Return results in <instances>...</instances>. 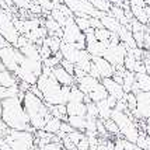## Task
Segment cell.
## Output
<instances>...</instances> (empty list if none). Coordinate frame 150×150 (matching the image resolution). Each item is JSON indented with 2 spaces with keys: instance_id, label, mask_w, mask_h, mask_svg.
<instances>
[{
  "instance_id": "obj_41",
  "label": "cell",
  "mask_w": 150,
  "mask_h": 150,
  "mask_svg": "<svg viewBox=\"0 0 150 150\" xmlns=\"http://www.w3.org/2000/svg\"><path fill=\"white\" fill-rule=\"evenodd\" d=\"M42 150H66V149L63 147V144L62 143H55V142H52V143L46 144Z\"/></svg>"
},
{
  "instance_id": "obj_6",
  "label": "cell",
  "mask_w": 150,
  "mask_h": 150,
  "mask_svg": "<svg viewBox=\"0 0 150 150\" xmlns=\"http://www.w3.org/2000/svg\"><path fill=\"white\" fill-rule=\"evenodd\" d=\"M10 8H3L0 6V35H3L4 38L16 46L18 37L21 34L17 31V28L14 25V17L13 14L8 11Z\"/></svg>"
},
{
  "instance_id": "obj_29",
  "label": "cell",
  "mask_w": 150,
  "mask_h": 150,
  "mask_svg": "<svg viewBox=\"0 0 150 150\" xmlns=\"http://www.w3.org/2000/svg\"><path fill=\"white\" fill-rule=\"evenodd\" d=\"M104 125H105V129H107V132L111 135V136H121V132H119V128H118L117 122L112 119V118H110V119H105L104 121Z\"/></svg>"
},
{
  "instance_id": "obj_26",
  "label": "cell",
  "mask_w": 150,
  "mask_h": 150,
  "mask_svg": "<svg viewBox=\"0 0 150 150\" xmlns=\"http://www.w3.org/2000/svg\"><path fill=\"white\" fill-rule=\"evenodd\" d=\"M44 44L51 48L52 53H56L60 51V45H62V38L59 37H55V35H48L45 39H44Z\"/></svg>"
},
{
  "instance_id": "obj_44",
  "label": "cell",
  "mask_w": 150,
  "mask_h": 150,
  "mask_svg": "<svg viewBox=\"0 0 150 150\" xmlns=\"http://www.w3.org/2000/svg\"><path fill=\"white\" fill-rule=\"evenodd\" d=\"M133 72L135 73H146V66H144L143 60H136V65H135Z\"/></svg>"
},
{
  "instance_id": "obj_34",
  "label": "cell",
  "mask_w": 150,
  "mask_h": 150,
  "mask_svg": "<svg viewBox=\"0 0 150 150\" xmlns=\"http://www.w3.org/2000/svg\"><path fill=\"white\" fill-rule=\"evenodd\" d=\"M74 21H76L77 27L83 33L91 27V24H90V17H74Z\"/></svg>"
},
{
  "instance_id": "obj_36",
  "label": "cell",
  "mask_w": 150,
  "mask_h": 150,
  "mask_svg": "<svg viewBox=\"0 0 150 150\" xmlns=\"http://www.w3.org/2000/svg\"><path fill=\"white\" fill-rule=\"evenodd\" d=\"M84 136H86V133H83V132H80V131H76V129H74L73 132H70V133L67 135V137H69V139L72 140V143L76 144V146H77V143H79V142H80V140H81V139H83Z\"/></svg>"
},
{
  "instance_id": "obj_51",
  "label": "cell",
  "mask_w": 150,
  "mask_h": 150,
  "mask_svg": "<svg viewBox=\"0 0 150 150\" xmlns=\"http://www.w3.org/2000/svg\"><path fill=\"white\" fill-rule=\"evenodd\" d=\"M146 125H147V126H150V117L146 118Z\"/></svg>"
},
{
  "instance_id": "obj_20",
  "label": "cell",
  "mask_w": 150,
  "mask_h": 150,
  "mask_svg": "<svg viewBox=\"0 0 150 150\" xmlns=\"http://www.w3.org/2000/svg\"><path fill=\"white\" fill-rule=\"evenodd\" d=\"M96 104H97V108H98V118H100V119L105 121V119H110V118H111L112 108L108 105L107 98H105V100H101V101H98V103H96Z\"/></svg>"
},
{
  "instance_id": "obj_45",
  "label": "cell",
  "mask_w": 150,
  "mask_h": 150,
  "mask_svg": "<svg viewBox=\"0 0 150 150\" xmlns=\"http://www.w3.org/2000/svg\"><path fill=\"white\" fill-rule=\"evenodd\" d=\"M86 74H88V73L84 72L81 67H79V66L74 65V77H76V79H80V77H84Z\"/></svg>"
},
{
  "instance_id": "obj_48",
  "label": "cell",
  "mask_w": 150,
  "mask_h": 150,
  "mask_svg": "<svg viewBox=\"0 0 150 150\" xmlns=\"http://www.w3.org/2000/svg\"><path fill=\"white\" fill-rule=\"evenodd\" d=\"M8 45H11V44H10L3 35H0V49H3V48H6V46H8Z\"/></svg>"
},
{
  "instance_id": "obj_54",
  "label": "cell",
  "mask_w": 150,
  "mask_h": 150,
  "mask_svg": "<svg viewBox=\"0 0 150 150\" xmlns=\"http://www.w3.org/2000/svg\"><path fill=\"white\" fill-rule=\"evenodd\" d=\"M149 150H150V149H149Z\"/></svg>"
},
{
  "instance_id": "obj_31",
  "label": "cell",
  "mask_w": 150,
  "mask_h": 150,
  "mask_svg": "<svg viewBox=\"0 0 150 150\" xmlns=\"http://www.w3.org/2000/svg\"><path fill=\"white\" fill-rule=\"evenodd\" d=\"M125 101H126V105H128V110L129 111H135L137 108V98H136V94H133L132 91L126 93L125 94Z\"/></svg>"
},
{
  "instance_id": "obj_4",
  "label": "cell",
  "mask_w": 150,
  "mask_h": 150,
  "mask_svg": "<svg viewBox=\"0 0 150 150\" xmlns=\"http://www.w3.org/2000/svg\"><path fill=\"white\" fill-rule=\"evenodd\" d=\"M44 69V62L42 59H34V58H27L21 60V63L18 65V69L16 70V76L18 77L20 81H25L28 84H37L38 77L42 73Z\"/></svg>"
},
{
  "instance_id": "obj_11",
  "label": "cell",
  "mask_w": 150,
  "mask_h": 150,
  "mask_svg": "<svg viewBox=\"0 0 150 150\" xmlns=\"http://www.w3.org/2000/svg\"><path fill=\"white\" fill-rule=\"evenodd\" d=\"M101 83L105 86V88H107V91L110 96H114V97H117L118 100H122L125 97V90L124 87L121 84H118L117 81L114 80L112 77H107V79H103L101 80Z\"/></svg>"
},
{
  "instance_id": "obj_19",
  "label": "cell",
  "mask_w": 150,
  "mask_h": 150,
  "mask_svg": "<svg viewBox=\"0 0 150 150\" xmlns=\"http://www.w3.org/2000/svg\"><path fill=\"white\" fill-rule=\"evenodd\" d=\"M21 53L27 56V58H34V59H42L39 55V45L34 44V42H28L25 46L20 48Z\"/></svg>"
},
{
  "instance_id": "obj_23",
  "label": "cell",
  "mask_w": 150,
  "mask_h": 150,
  "mask_svg": "<svg viewBox=\"0 0 150 150\" xmlns=\"http://www.w3.org/2000/svg\"><path fill=\"white\" fill-rule=\"evenodd\" d=\"M135 83H136V73L129 72V70H125V73H124V84H122L125 93L132 91V87H133Z\"/></svg>"
},
{
  "instance_id": "obj_16",
  "label": "cell",
  "mask_w": 150,
  "mask_h": 150,
  "mask_svg": "<svg viewBox=\"0 0 150 150\" xmlns=\"http://www.w3.org/2000/svg\"><path fill=\"white\" fill-rule=\"evenodd\" d=\"M100 20H101L103 25H104L107 30H110L111 33L119 34V31H121V30H122V27H124L117 18H115V17H112V16H110V14H107V13H105Z\"/></svg>"
},
{
  "instance_id": "obj_12",
  "label": "cell",
  "mask_w": 150,
  "mask_h": 150,
  "mask_svg": "<svg viewBox=\"0 0 150 150\" xmlns=\"http://www.w3.org/2000/svg\"><path fill=\"white\" fill-rule=\"evenodd\" d=\"M100 81H101V80L93 77V76H90V74H86L84 77L76 79V86H77L87 96V94H90V93L97 87V84L100 83Z\"/></svg>"
},
{
  "instance_id": "obj_5",
  "label": "cell",
  "mask_w": 150,
  "mask_h": 150,
  "mask_svg": "<svg viewBox=\"0 0 150 150\" xmlns=\"http://www.w3.org/2000/svg\"><path fill=\"white\" fill-rule=\"evenodd\" d=\"M4 139L13 150H31L35 146V133L30 131L10 129Z\"/></svg>"
},
{
  "instance_id": "obj_40",
  "label": "cell",
  "mask_w": 150,
  "mask_h": 150,
  "mask_svg": "<svg viewBox=\"0 0 150 150\" xmlns=\"http://www.w3.org/2000/svg\"><path fill=\"white\" fill-rule=\"evenodd\" d=\"M74 129L72 128V125L69 124L67 121H62V125H60V131L58 133H63V135H69L70 132H73Z\"/></svg>"
},
{
  "instance_id": "obj_50",
  "label": "cell",
  "mask_w": 150,
  "mask_h": 150,
  "mask_svg": "<svg viewBox=\"0 0 150 150\" xmlns=\"http://www.w3.org/2000/svg\"><path fill=\"white\" fill-rule=\"evenodd\" d=\"M3 70H6V66H4V63L1 62V59H0V73L3 72Z\"/></svg>"
},
{
  "instance_id": "obj_9",
  "label": "cell",
  "mask_w": 150,
  "mask_h": 150,
  "mask_svg": "<svg viewBox=\"0 0 150 150\" xmlns=\"http://www.w3.org/2000/svg\"><path fill=\"white\" fill-rule=\"evenodd\" d=\"M62 41L67 42V44H76V42L86 44V35L77 27L76 21H74V16L69 17L67 21H66L65 27H63V38H62Z\"/></svg>"
},
{
  "instance_id": "obj_24",
  "label": "cell",
  "mask_w": 150,
  "mask_h": 150,
  "mask_svg": "<svg viewBox=\"0 0 150 150\" xmlns=\"http://www.w3.org/2000/svg\"><path fill=\"white\" fill-rule=\"evenodd\" d=\"M67 122L72 125L73 129L80 132H86V117H67Z\"/></svg>"
},
{
  "instance_id": "obj_8",
  "label": "cell",
  "mask_w": 150,
  "mask_h": 150,
  "mask_svg": "<svg viewBox=\"0 0 150 150\" xmlns=\"http://www.w3.org/2000/svg\"><path fill=\"white\" fill-rule=\"evenodd\" d=\"M93 63H91V69L88 74L93 77L98 79V80H103L107 77H112L114 73H115V67L103 56H93Z\"/></svg>"
},
{
  "instance_id": "obj_37",
  "label": "cell",
  "mask_w": 150,
  "mask_h": 150,
  "mask_svg": "<svg viewBox=\"0 0 150 150\" xmlns=\"http://www.w3.org/2000/svg\"><path fill=\"white\" fill-rule=\"evenodd\" d=\"M87 117H91V118H98V108L96 103H87Z\"/></svg>"
},
{
  "instance_id": "obj_47",
  "label": "cell",
  "mask_w": 150,
  "mask_h": 150,
  "mask_svg": "<svg viewBox=\"0 0 150 150\" xmlns=\"http://www.w3.org/2000/svg\"><path fill=\"white\" fill-rule=\"evenodd\" d=\"M107 103H108V105H110L112 110H114V108H115V105H117V103H118V98L108 94V97H107Z\"/></svg>"
},
{
  "instance_id": "obj_10",
  "label": "cell",
  "mask_w": 150,
  "mask_h": 150,
  "mask_svg": "<svg viewBox=\"0 0 150 150\" xmlns=\"http://www.w3.org/2000/svg\"><path fill=\"white\" fill-rule=\"evenodd\" d=\"M137 108L132 111V115L136 121H144L150 117V91H140L136 94Z\"/></svg>"
},
{
  "instance_id": "obj_15",
  "label": "cell",
  "mask_w": 150,
  "mask_h": 150,
  "mask_svg": "<svg viewBox=\"0 0 150 150\" xmlns=\"http://www.w3.org/2000/svg\"><path fill=\"white\" fill-rule=\"evenodd\" d=\"M69 117H86L87 115V104L86 103H73L69 101L66 104Z\"/></svg>"
},
{
  "instance_id": "obj_7",
  "label": "cell",
  "mask_w": 150,
  "mask_h": 150,
  "mask_svg": "<svg viewBox=\"0 0 150 150\" xmlns=\"http://www.w3.org/2000/svg\"><path fill=\"white\" fill-rule=\"evenodd\" d=\"M0 59L4 63L7 70L16 73V70L18 69V65L21 63V60L24 59V55L21 53L18 48H16L14 45H8L3 49H0Z\"/></svg>"
},
{
  "instance_id": "obj_46",
  "label": "cell",
  "mask_w": 150,
  "mask_h": 150,
  "mask_svg": "<svg viewBox=\"0 0 150 150\" xmlns=\"http://www.w3.org/2000/svg\"><path fill=\"white\" fill-rule=\"evenodd\" d=\"M143 49H144V51H150V34L147 33V31H146V34H144Z\"/></svg>"
},
{
  "instance_id": "obj_35",
  "label": "cell",
  "mask_w": 150,
  "mask_h": 150,
  "mask_svg": "<svg viewBox=\"0 0 150 150\" xmlns=\"http://www.w3.org/2000/svg\"><path fill=\"white\" fill-rule=\"evenodd\" d=\"M34 0H13V4L20 10H30V7L33 6Z\"/></svg>"
},
{
  "instance_id": "obj_22",
  "label": "cell",
  "mask_w": 150,
  "mask_h": 150,
  "mask_svg": "<svg viewBox=\"0 0 150 150\" xmlns=\"http://www.w3.org/2000/svg\"><path fill=\"white\" fill-rule=\"evenodd\" d=\"M136 86L139 91H150V76L147 73H136Z\"/></svg>"
},
{
  "instance_id": "obj_2",
  "label": "cell",
  "mask_w": 150,
  "mask_h": 150,
  "mask_svg": "<svg viewBox=\"0 0 150 150\" xmlns=\"http://www.w3.org/2000/svg\"><path fill=\"white\" fill-rule=\"evenodd\" d=\"M3 105V111H1V119L4 121V124L14 131H30L35 132L31 124H30V118L27 115L23 100L20 97L7 98L1 101Z\"/></svg>"
},
{
  "instance_id": "obj_53",
  "label": "cell",
  "mask_w": 150,
  "mask_h": 150,
  "mask_svg": "<svg viewBox=\"0 0 150 150\" xmlns=\"http://www.w3.org/2000/svg\"><path fill=\"white\" fill-rule=\"evenodd\" d=\"M133 150H143V149H142V147H139V146H137V144H136V147H135V149H133Z\"/></svg>"
},
{
  "instance_id": "obj_1",
  "label": "cell",
  "mask_w": 150,
  "mask_h": 150,
  "mask_svg": "<svg viewBox=\"0 0 150 150\" xmlns=\"http://www.w3.org/2000/svg\"><path fill=\"white\" fill-rule=\"evenodd\" d=\"M37 87L44 94V101L46 105H58V104H67L69 94L72 86H62L56 77L53 76L52 69L44 65L42 73L38 77Z\"/></svg>"
},
{
  "instance_id": "obj_32",
  "label": "cell",
  "mask_w": 150,
  "mask_h": 150,
  "mask_svg": "<svg viewBox=\"0 0 150 150\" xmlns=\"http://www.w3.org/2000/svg\"><path fill=\"white\" fill-rule=\"evenodd\" d=\"M136 60L137 59L132 55V52L128 49V53H126V56H125V60H124V66L126 70H129V72H133V69H135V65H136Z\"/></svg>"
},
{
  "instance_id": "obj_28",
  "label": "cell",
  "mask_w": 150,
  "mask_h": 150,
  "mask_svg": "<svg viewBox=\"0 0 150 150\" xmlns=\"http://www.w3.org/2000/svg\"><path fill=\"white\" fill-rule=\"evenodd\" d=\"M94 35H96V38H97L98 41H101V42H111L112 33L110 31V30H107L105 27L97 28V30L94 31Z\"/></svg>"
},
{
  "instance_id": "obj_14",
  "label": "cell",
  "mask_w": 150,
  "mask_h": 150,
  "mask_svg": "<svg viewBox=\"0 0 150 150\" xmlns=\"http://www.w3.org/2000/svg\"><path fill=\"white\" fill-rule=\"evenodd\" d=\"M60 53L63 55V59L69 60L76 65L79 59V53H80V49H77L73 44H67V42H63L62 41V45H60Z\"/></svg>"
},
{
  "instance_id": "obj_52",
  "label": "cell",
  "mask_w": 150,
  "mask_h": 150,
  "mask_svg": "<svg viewBox=\"0 0 150 150\" xmlns=\"http://www.w3.org/2000/svg\"><path fill=\"white\" fill-rule=\"evenodd\" d=\"M1 111H3V105H1V101H0V118H1Z\"/></svg>"
},
{
  "instance_id": "obj_30",
  "label": "cell",
  "mask_w": 150,
  "mask_h": 150,
  "mask_svg": "<svg viewBox=\"0 0 150 150\" xmlns=\"http://www.w3.org/2000/svg\"><path fill=\"white\" fill-rule=\"evenodd\" d=\"M136 144L139 147H142L143 150L150 149V136L146 133V131H140L139 137H137V140H136Z\"/></svg>"
},
{
  "instance_id": "obj_38",
  "label": "cell",
  "mask_w": 150,
  "mask_h": 150,
  "mask_svg": "<svg viewBox=\"0 0 150 150\" xmlns=\"http://www.w3.org/2000/svg\"><path fill=\"white\" fill-rule=\"evenodd\" d=\"M39 55H41L42 62H44L45 59H48L49 56H52L53 53H52V51H51V48L46 45V44H42V45L39 46Z\"/></svg>"
},
{
  "instance_id": "obj_33",
  "label": "cell",
  "mask_w": 150,
  "mask_h": 150,
  "mask_svg": "<svg viewBox=\"0 0 150 150\" xmlns=\"http://www.w3.org/2000/svg\"><path fill=\"white\" fill-rule=\"evenodd\" d=\"M96 150H115V143L108 140L107 137H100V144H98Z\"/></svg>"
},
{
  "instance_id": "obj_39",
  "label": "cell",
  "mask_w": 150,
  "mask_h": 150,
  "mask_svg": "<svg viewBox=\"0 0 150 150\" xmlns=\"http://www.w3.org/2000/svg\"><path fill=\"white\" fill-rule=\"evenodd\" d=\"M60 66H62L67 73H70V74L74 76V63L69 62V60H66V59H62V60H60Z\"/></svg>"
},
{
  "instance_id": "obj_3",
  "label": "cell",
  "mask_w": 150,
  "mask_h": 150,
  "mask_svg": "<svg viewBox=\"0 0 150 150\" xmlns=\"http://www.w3.org/2000/svg\"><path fill=\"white\" fill-rule=\"evenodd\" d=\"M23 104H24L27 115L30 118L31 126L35 131L44 129L46 122H48V119L52 117V114L49 112V108H48L45 101L28 90V91L24 93Z\"/></svg>"
},
{
  "instance_id": "obj_42",
  "label": "cell",
  "mask_w": 150,
  "mask_h": 150,
  "mask_svg": "<svg viewBox=\"0 0 150 150\" xmlns=\"http://www.w3.org/2000/svg\"><path fill=\"white\" fill-rule=\"evenodd\" d=\"M77 149L79 150H90V143H88V139H87V136H84L77 143Z\"/></svg>"
},
{
  "instance_id": "obj_13",
  "label": "cell",
  "mask_w": 150,
  "mask_h": 150,
  "mask_svg": "<svg viewBox=\"0 0 150 150\" xmlns=\"http://www.w3.org/2000/svg\"><path fill=\"white\" fill-rule=\"evenodd\" d=\"M52 73H53V76L56 77V80H58L62 86H73V84H76V77H74L73 74H70V73L66 72L60 65L52 67Z\"/></svg>"
},
{
  "instance_id": "obj_43",
  "label": "cell",
  "mask_w": 150,
  "mask_h": 150,
  "mask_svg": "<svg viewBox=\"0 0 150 150\" xmlns=\"http://www.w3.org/2000/svg\"><path fill=\"white\" fill-rule=\"evenodd\" d=\"M10 132V128L4 124V121L0 118V137H6L7 133Z\"/></svg>"
},
{
  "instance_id": "obj_49",
  "label": "cell",
  "mask_w": 150,
  "mask_h": 150,
  "mask_svg": "<svg viewBox=\"0 0 150 150\" xmlns=\"http://www.w3.org/2000/svg\"><path fill=\"white\" fill-rule=\"evenodd\" d=\"M143 62H144V66H146V73H147V74L150 76V60H149V59L144 58Z\"/></svg>"
},
{
  "instance_id": "obj_25",
  "label": "cell",
  "mask_w": 150,
  "mask_h": 150,
  "mask_svg": "<svg viewBox=\"0 0 150 150\" xmlns=\"http://www.w3.org/2000/svg\"><path fill=\"white\" fill-rule=\"evenodd\" d=\"M60 125H62V119H59L56 117H51L48 119V122L45 125V129L46 132H49V133H53V135H56L59 131H60Z\"/></svg>"
},
{
  "instance_id": "obj_17",
  "label": "cell",
  "mask_w": 150,
  "mask_h": 150,
  "mask_svg": "<svg viewBox=\"0 0 150 150\" xmlns=\"http://www.w3.org/2000/svg\"><path fill=\"white\" fill-rule=\"evenodd\" d=\"M20 80L18 77L10 70H3L0 73V86L3 87H13V86H18Z\"/></svg>"
},
{
  "instance_id": "obj_21",
  "label": "cell",
  "mask_w": 150,
  "mask_h": 150,
  "mask_svg": "<svg viewBox=\"0 0 150 150\" xmlns=\"http://www.w3.org/2000/svg\"><path fill=\"white\" fill-rule=\"evenodd\" d=\"M49 112L52 114V117H56L62 121H67V110H66V104H58V105H48Z\"/></svg>"
},
{
  "instance_id": "obj_18",
  "label": "cell",
  "mask_w": 150,
  "mask_h": 150,
  "mask_svg": "<svg viewBox=\"0 0 150 150\" xmlns=\"http://www.w3.org/2000/svg\"><path fill=\"white\" fill-rule=\"evenodd\" d=\"M90 100H91L93 103H98V101H101V100H105V98L108 97V91H107V88H105V86L100 81L97 84V87L93 90L90 94H87Z\"/></svg>"
},
{
  "instance_id": "obj_27",
  "label": "cell",
  "mask_w": 150,
  "mask_h": 150,
  "mask_svg": "<svg viewBox=\"0 0 150 150\" xmlns=\"http://www.w3.org/2000/svg\"><path fill=\"white\" fill-rule=\"evenodd\" d=\"M84 97H86L84 93L81 91L76 84H73L72 88H70V94H69V101H73V103H84Z\"/></svg>"
}]
</instances>
